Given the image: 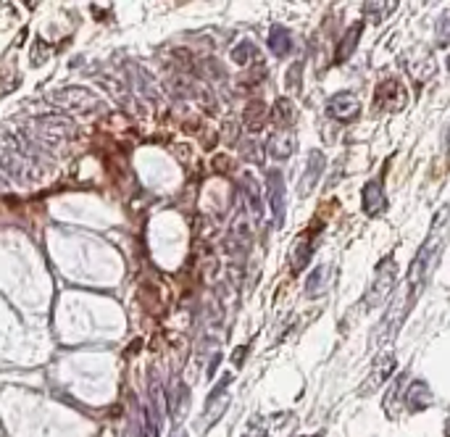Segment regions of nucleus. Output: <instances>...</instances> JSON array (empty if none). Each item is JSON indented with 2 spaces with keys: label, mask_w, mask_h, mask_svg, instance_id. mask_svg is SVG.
I'll return each mask as SVG.
<instances>
[{
  "label": "nucleus",
  "mask_w": 450,
  "mask_h": 437,
  "mask_svg": "<svg viewBox=\"0 0 450 437\" xmlns=\"http://www.w3.org/2000/svg\"><path fill=\"white\" fill-rule=\"evenodd\" d=\"M327 114L337 121H356L361 114V100L353 92H337L327 103Z\"/></svg>",
  "instance_id": "4"
},
{
  "label": "nucleus",
  "mask_w": 450,
  "mask_h": 437,
  "mask_svg": "<svg viewBox=\"0 0 450 437\" xmlns=\"http://www.w3.org/2000/svg\"><path fill=\"white\" fill-rule=\"evenodd\" d=\"M274 121H277V124H285V127H290V124L295 121V108H292V103H290L287 98H279V100L274 103Z\"/></svg>",
  "instance_id": "14"
},
{
  "label": "nucleus",
  "mask_w": 450,
  "mask_h": 437,
  "mask_svg": "<svg viewBox=\"0 0 450 437\" xmlns=\"http://www.w3.org/2000/svg\"><path fill=\"white\" fill-rule=\"evenodd\" d=\"M269 47L274 56H287V53L292 50V34H290L285 27H271Z\"/></svg>",
  "instance_id": "11"
},
{
  "label": "nucleus",
  "mask_w": 450,
  "mask_h": 437,
  "mask_svg": "<svg viewBox=\"0 0 450 437\" xmlns=\"http://www.w3.org/2000/svg\"><path fill=\"white\" fill-rule=\"evenodd\" d=\"M361 30H363V24L356 21V24L345 32L343 43H340V47H337V58H334L337 63H343V61H347L350 56H353V50H356V45H358V40H361Z\"/></svg>",
  "instance_id": "10"
},
{
  "label": "nucleus",
  "mask_w": 450,
  "mask_h": 437,
  "mask_svg": "<svg viewBox=\"0 0 450 437\" xmlns=\"http://www.w3.org/2000/svg\"><path fill=\"white\" fill-rule=\"evenodd\" d=\"M385 209H387V195H385L382 182H366V187H363V211H366V216H379Z\"/></svg>",
  "instance_id": "7"
},
{
  "label": "nucleus",
  "mask_w": 450,
  "mask_h": 437,
  "mask_svg": "<svg viewBox=\"0 0 450 437\" xmlns=\"http://www.w3.org/2000/svg\"><path fill=\"white\" fill-rule=\"evenodd\" d=\"M253 56H255V47L250 45V43H242V45H237V47H235V53H232V58L237 61L240 66H242V63H248Z\"/></svg>",
  "instance_id": "16"
},
{
  "label": "nucleus",
  "mask_w": 450,
  "mask_h": 437,
  "mask_svg": "<svg viewBox=\"0 0 450 437\" xmlns=\"http://www.w3.org/2000/svg\"><path fill=\"white\" fill-rule=\"evenodd\" d=\"M303 437H324V435H303Z\"/></svg>",
  "instance_id": "18"
},
{
  "label": "nucleus",
  "mask_w": 450,
  "mask_h": 437,
  "mask_svg": "<svg viewBox=\"0 0 450 437\" xmlns=\"http://www.w3.org/2000/svg\"><path fill=\"white\" fill-rule=\"evenodd\" d=\"M321 174H324V156H321V151H311V153H308L306 171H303V177H300L298 195L300 198L311 195V193H314V187H316V182L321 180Z\"/></svg>",
  "instance_id": "5"
},
{
  "label": "nucleus",
  "mask_w": 450,
  "mask_h": 437,
  "mask_svg": "<svg viewBox=\"0 0 450 437\" xmlns=\"http://www.w3.org/2000/svg\"><path fill=\"white\" fill-rule=\"evenodd\" d=\"M324 282H327V266H319L308 279H306V295L308 298H319L324 292Z\"/></svg>",
  "instance_id": "12"
},
{
  "label": "nucleus",
  "mask_w": 450,
  "mask_h": 437,
  "mask_svg": "<svg viewBox=\"0 0 450 437\" xmlns=\"http://www.w3.org/2000/svg\"><path fill=\"white\" fill-rule=\"evenodd\" d=\"M405 103H408V90L403 87L400 79L387 76V79L379 82V87H376V106L382 111L395 114V111H403Z\"/></svg>",
  "instance_id": "2"
},
{
  "label": "nucleus",
  "mask_w": 450,
  "mask_h": 437,
  "mask_svg": "<svg viewBox=\"0 0 450 437\" xmlns=\"http://www.w3.org/2000/svg\"><path fill=\"white\" fill-rule=\"evenodd\" d=\"M448 72H450V56H448Z\"/></svg>",
  "instance_id": "19"
},
{
  "label": "nucleus",
  "mask_w": 450,
  "mask_h": 437,
  "mask_svg": "<svg viewBox=\"0 0 450 437\" xmlns=\"http://www.w3.org/2000/svg\"><path fill=\"white\" fill-rule=\"evenodd\" d=\"M435 34H437V40H440V45H450V11L437 19Z\"/></svg>",
  "instance_id": "15"
},
{
  "label": "nucleus",
  "mask_w": 450,
  "mask_h": 437,
  "mask_svg": "<svg viewBox=\"0 0 450 437\" xmlns=\"http://www.w3.org/2000/svg\"><path fill=\"white\" fill-rule=\"evenodd\" d=\"M445 437H450V416H448V422H445Z\"/></svg>",
  "instance_id": "17"
},
{
  "label": "nucleus",
  "mask_w": 450,
  "mask_h": 437,
  "mask_svg": "<svg viewBox=\"0 0 450 437\" xmlns=\"http://www.w3.org/2000/svg\"><path fill=\"white\" fill-rule=\"evenodd\" d=\"M395 279H398V266H395V258L390 256L379 264L374 282L366 290V298H363L366 311H369V308H376V306H382V303L387 301V295H390L392 287H395Z\"/></svg>",
  "instance_id": "1"
},
{
  "label": "nucleus",
  "mask_w": 450,
  "mask_h": 437,
  "mask_svg": "<svg viewBox=\"0 0 450 437\" xmlns=\"http://www.w3.org/2000/svg\"><path fill=\"white\" fill-rule=\"evenodd\" d=\"M266 184H269V203L274 226H282L285 224V177H282V171L271 169L266 174Z\"/></svg>",
  "instance_id": "3"
},
{
  "label": "nucleus",
  "mask_w": 450,
  "mask_h": 437,
  "mask_svg": "<svg viewBox=\"0 0 450 437\" xmlns=\"http://www.w3.org/2000/svg\"><path fill=\"white\" fill-rule=\"evenodd\" d=\"M398 8V3H366L363 6V16L369 21H382L385 16H390V11Z\"/></svg>",
  "instance_id": "13"
},
{
  "label": "nucleus",
  "mask_w": 450,
  "mask_h": 437,
  "mask_svg": "<svg viewBox=\"0 0 450 437\" xmlns=\"http://www.w3.org/2000/svg\"><path fill=\"white\" fill-rule=\"evenodd\" d=\"M432 406V390H429V385L427 382H411L408 385V392H405V408L411 411V414H419L424 408Z\"/></svg>",
  "instance_id": "8"
},
{
  "label": "nucleus",
  "mask_w": 450,
  "mask_h": 437,
  "mask_svg": "<svg viewBox=\"0 0 450 437\" xmlns=\"http://www.w3.org/2000/svg\"><path fill=\"white\" fill-rule=\"evenodd\" d=\"M295 151V137L285 132V135H277L269 140V156L274 161H287Z\"/></svg>",
  "instance_id": "9"
},
{
  "label": "nucleus",
  "mask_w": 450,
  "mask_h": 437,
  "mask_svg": "<svg viewBox=\"0 0 450 437\" xmlns=\"http://www.w3.org/2000/svg\"><path fill=\"white\" fill-rule=\"evenodd\" d=\"M392 369H395V359L392 356H379L376 359V363L372 366V374H369V379L361 385V395H372L374 390H379L387 379H390Z\"/></svg>",
  "instance_id": "6"
}]
</instances>
